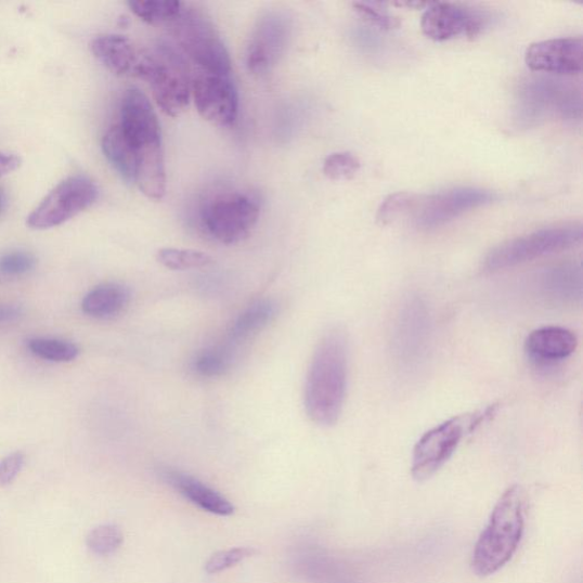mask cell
I'll return each mask as SVG.
<instances>
[{
    "instance_id": "9",
    "label": "cell",
    "mask_w": 583,
    "mask_h": 583,
    "mask_svg": "<svg viewBox=\"0 0 583 583\" xmlns=\"http://www.w3.org/2000/svg\"><path fill=\"white\" fill-rule=\"evenodd\" d=\"M259 216L260 205L255 196L230 192L209 202L202 210V222L212 238L231 245L250 235Z\"/></svg>"
},
{
    "instance_id": "18",
    "label": "cell",
    "mask_w": 583,
    "mask_h": 583,
    "mask_svg": "<svg viewBox=\"0 0 583 583\" xmlns=\"http://www.w3.org/2000/svg\"><path fill=\"white\" fill-rule=\"evenodd\" d=\"M524 348L535 364L555 365L566 361L575 352L578 339L576 335L568 328L546 326L531 332Z\"/></svg>"
},
{
    "instance_id": "35",
    "label": "cell",
    "mask_w": 583,
    "mask_h": 583,
    "mask_svg": "<svg viewBox=\"0 0 583 583\" xmlns=\"http://www.w3.org/2000/svg\"><path fill=\"white\" fill-rule=\"evenodd\" d=\"M21 158L15 154L0 152V177H4L21 166Z\"/></svg>"
},
{
    "instance_id": "32",
    "label": "cell",
    "mask_w": 583,
    "mask_h": 583,
    "mask_svg": "<svg viewBox=\"0 0 583 583\" xmlns=\"http://www.w3.org/2000/svg\"><path fill=\"white\" fill-rule=\"evenodd\" d=\"M257 553L258 550L251 547H237L217 552L208 559L206 571L209 574L226 571L243 562L245 558H249Z\"/></svg>"
},
{
    "instance_id": "8",
    "label": "cell",
    "mask_w": 583,
    "mask_h": 583,
    "mask_svg": "<svg viewBox=\"0 0 583 583\" xmlns=\"http://www.w3.org/2000/svg\"><path fill=\"white\" fill-rule=\"evenodd\" d=\"M487 415L456 416L426 432L414 448L413 478L418 482L431 479L452 458L466 433L476 430Z\"/></svg>"
},
{
    "instance_id": "11",
    "label": "cell",
    "mask_w": 583,
    "mask_h": 583,
    "mask_svg": "<svg viewBox=\"0 0 583 583\" xmlns=\"http://www.w3.org/2000/svg\"><path fill=\"white\" fill-rule=\"evenodd\" d=\"M495 199V194L478 187H455L420 196L413 213L414 225L423 231L436 230Z\"/></svg>"
},
{
    "instance_id": "36",
    "label": "cell",
    "mask_w": 583,
    "mask_h": 583,
    "mask_svg": "<svg viewBox=\"0 0 583 583\" xmlns=\"http://www.w3.org/2000/svg\"><path fill=\"white\" fill-rule=\"evenodd\" d=\"M22 310L14 305H0V323L13 322L21 316Z\"/></svg>"
},
{
    "instance_id": "1",
    "label": "cell",
    "mask_w": 583,
    "mask_h": 583,
    "mask_svg": "<svg viewBox=\"0 0 583 583\" xmlns=\"http://www.w3.org/2000/svg\"><path fill=\"white\" fill-rule=\"evenodd\" d=\"M349 349L345 331L328 329L313 352L306 379L305 407L309 418L321 426L339 420L347 396Z\"/></svg>"
},
{
    "instance_id": "29",
    "label": "cell",
    "mask_w": 583,
    "mask_h": 583,
    "mask_svg": "<svg viewBox=\"0 0 583 583\" xmlns=\"http://www.w3.org/2000/svg\"><path fill=\"white\" fill-rule=\"evenodd\" d=\"M124 544V533L116 524H102L89 531L86 545L94 554L107 556L115 554Z\"/></svg>"
},
{
    "instance_id": "37",
    "label": "cell",
    "mask_w": 583,
    "mask_h": 583,
    "mask_svg": "<svg viewBox=\"0 0 583 583\" xmlns=\"http://www.w3.org/2000/svg\"><path fill=\"white\" fill-rule=\"evenodd\" d=\"M430 4L431 3L403 2V3H394L393 5L400 7V8L420 10V9H424V8H428Z\"/></svg>"
},
{
    "instance_id": "10",
    "label": "cell",
    "mask_w": 583,
    "mask_h": 583,
    "mask_svg": "<svg viewBox=\"0 0 583 583\" xmlns=\"http://www.w3.org/2000/svg\"><path fill=\"white\" fill-rule=\"evenodd\" d=\"M98 197L99 189L91 179L67 178L41 200L28 217L27 225L38 231L57 228L93 206Z\"/></svg>"
},
{
    "instance_id": "24",
    "label": "cell",
    "mask_w": 583,
    "mask_h": 583,
    "mask_svg": "<svg viewBox=\"0 0 583 583\" xmlns=\"http://www.w3.org/2000/svg\"><path fill=\"white\" fill-rule=\"evenodd\" d=\"M236 349L226 341L200 351L193 361V371L204 377H218L233 366Z\"/></svg>"
},
{
    "instance_id": "34",
    "label": "cell",
    "mask_w": 583,
    "mask_h": 583,
    "mask_svg": "<svg viewBox=\"0 0 583 583\" xmlns=\"http://www.w3.org/2000/svg\"><path fill=\"white\" fill-rule=\"evenodd\" d=\"M26 464L24 453H13L0 461V485L11 484L21 474Z\"/></svg>"
},
{
    "instance_id": "33",
    "label": "cell",
    "mask_w": 583,
    "mask_h": 583,
    "mask_svg": "<svg viewBox=\"0 0 583 583\" xmlns=\"http://www.w3.org/2000/svg\"><path fill=\"white\" fill-rule=\"evenodd\" d=\"M37 260L25 251H14L0 256V273L10 276L25 275L33 271Z\"/></svg>"
},
{
    "instance_id": "28",
    "label": "cell",
    "mask_w": 583,
    "mask_h": 583,
    "mask_svg": "<svg viewBox=\"0 0 583 583\" xmlns=\"http://www.w3.org/2000/svg\"><path fill=\"white\" fill-rule=\"evenodd\" d=\"M156 260L171 271H190L208 267L213 262V259L205 252L182 249H161L156 255Z\"/></svg>"
},
{
    "instance_id": "5",
    "label": "cell",
    "mask_w": 583,
    "mask_h": 583,
    "mask_svg": "<svg viewBox=\"0 0 583 583\" xmlns=\"http://www.w3.org/2000/svg\"><path fill=\"white\" fill-rule=\"evenodd\" d=\"M169 25L179 52L196 65L197 70L232 74L229 51L204 12L183 4L181 13Z\"/></svg>"
},
{
    "instance_id": "20",
    "label": "cell",
    "mask_w": 583,
    "mask_h": 583,
    "mask_svg": "<svg viewBox=\"0 0 583 583\" xmlns=\"http://www.w3.org/2000/svg\"><path fill=\"white\" fill-rule=\"evenodd\" d=\"M94 56L108 72L117 76H131L137 74L142 51L134 48L132 41L119 35H103L92 42Z\"/></svg>"
},
{
    "instance_id": "26",
    "label": "cell",
    "mask_w": 583,
    "mask_h": 583,
    "mask_svg": "<svg viewBox=\"0 0 583 583\" xmlns=\"http://www.w3.org/2000/svg\"><path fill=\"white\" fill-rule=\"evenodd\" d=\"M28 348L38 358L53 363H70L80 353L75 344L56 339H31L28 341Z\"/></svg>"
},
{
    "instance_id": "3",
    "label": "cell",
    "mask_w": 583,
    "mask_h": 583,
    "mask_svg": "<svg viewBox=\"0 0 583 583\" xmlns=\"http://www.w3.org/2000/svg\"><path fill=\"white\" fill-rule=\"evenodd\" d=\"M134 77L151 85L153 98L164 114L177 118L190 104L192 76L184 55L171 44L160 43L151 51H142Z\"/></svg>"
},
{
    "instance_id": "7",
    "label": "cell",
    "mask_w": 583,
    "mask_h": 583,
    "mask_svg": "<svg viewBox=\"0 0 583 583\" xmlns=\"http://www.w3.org/2000/svg\"><path fill=\"white\" fill-rule=\"evenodd\" d=\"M120 119L124 137L137 154V173L164 165L160 124L148 99L139 89L132 88L126 92Z\"/></svg>"
},
{
    "instance_id": "15",
    "label": "cell",
    "mask_w": 583,
    "mask_h": 583,
    "mask_svg": "<svg viewBox=\"0 0 583 583\" xmlns=\"http://www.w3.org/2000/svg\"><path fill=\"white\" fill-rule=\"evenodd\" d=\"M526 63L534 73L580 75L583 65L582 38H555L533 42L526 52Z\"/></svg>"
},
{
    "instance_id": "38",
    "label": "cell",
    "mask_w": 583,
    "mask_h": 583,
    "mask_svg": "<svg viewBox=\"0 0 583 583\" xmlns=\"http://www.w3.org/2000/svg\"><path fill=\"white\" fill-rule=\"evenodd\" d=\"M7 207V196L2 189H0V215L3 213Z\"/></svg>"
},
{
    "instance_id": "22",
    "label": "cell",
    "mask_w": 583,
    "mask_h": 583,
    "mask_svg": "<svg viewBox=\"0 0 583 583\" xmlns=\"http://www.w3.org/2000/svg\"><path fill=\"white\" fill-rule=\"evenodd\" d=\"M130 301L129 289L119 283L102 284L85 297L81 308L87 316L111 320L120 315Z\"/></svg>"
},
{
    "instance_id": "13",
    "label": "cell",
    "mask_w": 583,
    "mask_h": 583,
    "mask_svg": "<svg viewBox=\"0 0 583 583\" xmlns=\"http://www.w3.org/2000/svg\"><path fill=\"white\" fill-rule=\"evenodd\" d=\"M489 24L485 13L453 3H431L426 8L420 28L433 41L478 37Z\"/></svg>"
},
{
    "instance_id": "12",
    "label": "cell",
    "mask_w": 583,
    "mask_h": 583,
    "mask_svg": "<svg viewBox=\"0 0 583 583\" xmlns=\"http://www.w3.org/2000/svg\"><path fill=\"white\" fill-rule=\"evenodd\" d=\"M192 95L202 118L225 128L233 126L238 116V93L231 75L197 70L192 76Z\"/></svg>"
},
{
    "instance_id": "21",
    "label": "cell",
    "mask_w": 583,
    "mask_h": 583,
    "mask_svg": "<svg viewBox=\"0 0 583 583\" xmlns=\"http://www.w3.org/2000/svg\"><path fill=\"white\" fill-rule=\"evenodd\" d=\"M278 305L272 299L259 300L246 308L233 323L226 342L237 348L249 341L277 316Z\"/></svg>"
},
{
    "instance_id": "31",
    "label": "cell",
    "mask_w": 583,
    "mask_h": 583,
    "mask_svg": "<svg viewBox=\"0 0 583 583\" xmlns=\"http://www.w3.org/2000/svg\"><path fill=\"white\" fill-rule=\"evenodd\" d=\"M353 11L374 28L389 31L400 27V20L391 15L383 4L355 2L352 4Z\"/></svg>"
},
{
    "instance_id": "2",
    "label": "cell",
    "mask_w": 583,
    "mask_h": 583,
    "mask_svg": "<svg viewBox=\"0 0 583 583\" xmlns=\"http://www.w3.org/2000/svg\"><path fill=\"white\" fill-rule=\"evenodd\" d=\"M524 524L526 493L515 484L503 493L479 536L470 563L474 572L489 576L503 569L519 548Z\"/></svg>"
},
{
    "instance_id": "17",
    "label": "cell",
    "mask_w": 583,
    "mask_h": 583,
    "mask_svg": "<svg viewBox=\"0 0 583 583\" xmlns=\"http://www.w3.org/2000/svg\"><path fill=\"white\" fill-rule=\"evenodd\" d=\"M537 296L554 305L582 301V268L576 262L559 263L545 269L535 281Z\"/></svg>"
},
{
    "instance_id": "27",
    "label": "cell",
    "mask_w": 583,
    "mask_h": 583,
    "mask_svg": "<svg viewBox=\"0 0 583 583\" xmlns=\"http://www.w3.org/2000/svg\"><path fill=\"white\" fill-rule=\"evenodd\" d=\"M420 195L407 192H399L389 195L383 204H380L376 219L380 225H389V223L413 215L419 200Z\"/></svg>"
},
{
    "instance_id": "16",
    "label": "cell",
    "mask_w": 583,
    "mask_h": 583,
    "mask_svg": "<svg viewBox=\"0 0 583 583\" xmlns=\"http://www.w3.org/2000/svg\"><path fill=\"white\" fill-rule=\"evenodd\" d=\"M522 101L532 118L548 115L573 118L581 112L580 95L575 96L573 89L554 80L531 81L523 91Z\"/></svg>"
},
{
    "instance_id": "19",
    "label": "cell",
    "mask_w": 583,
    "mask_h": 583,
    "mask_svg": "<svg viewBox=\"0 0 583 583\" xmlns=\"http://www.w3.org/2000/svg\"><path fill=\"white\" fill-rule=\"evenodd\" d=\"M161 479L200 509L219 517H230L235 506L220 492L198 479L171 467H161Z\"/></svg>"
},
{
    "instance_id": "25",
    "label": "cell",
    "mask_w": 583,
    "mask_h": 583,
    "mask_svg": "<svg viewBox=\"0 0 583 583\" xmlns=\"http://www.w3.org/2000/svg\"><path fill=\"white\" fill-rule=\"evenodd\" d=\"M178 0H130L128 7L134 15L150 25L169 24L183 9Z\"/></svg>"
},
{
    "instance_id": "23",
    "label": "cell",
    "mask_w": 583,
    "mask_h": 583,
    "mask_svg": "<svg viewBox=\"0 0 583 583\" xmlns=\"http://www.w3.org/2000/svg\"><path fill=\"white\" fill-rule=\"evenodd\" d=\"M102 148L108 163L114 167L127 183L134 184L137 178L138 160L132 147L116 125L104 134Z\"/></svg>"
},
{
    "instance_id": "4",
    "label": "cell",
    "mask_w": 583,
    "mask_h": 583,
    "mask_svg": "<svg viewBox=\"0 0 583 583\" xmlns=\"http://www.w3.org/2000/svg\"><path fill=\"white\" fill-rule=\"evenodd\" d=\"M433 342V321L426 301L412 295L398 310L391 335V352L403 375H417L428 364Z\"/></svg>"
},
{
    "instance_id": "30",
    "label": "cell",
    "mask_w": 583,
    "mask_h": 583,
    "mask_svg": "<svg viewBox=\"0 0 583 583\" xmlns=\"http://www.w3.org/2000/svg\"><path fill=\"white\" fill-rule=\"evenodd\" d=\"M361 161L350 152L333 153L324 163V173L331 181L341 182L352 179L361 170Z\"/></svg>"
},
{
    "instance_id": "6",
    "label": "cell",
    "mask_w": 583,
    "mask_h": 583,
    "mask_svg": "<svg viewBox=\"0 0 583 583\" xmlns=\"http://www.w3.org/2000/svg\"><path fill=\"white\" fill-rule=\"evenodd\" d=\"M580 223H565L543 229L497 246L485 258V272L497 273L535 259L575 248L582 242Z\"/></svg>"
},
{
    "instance_id": "14",
    "label": "cell",
    "mask_w": 583,
    "mask_h": 583,
    "mask_svg": "<svg viewBox=\"0 0 583 583\" xmlns=\"http://www.w3.org/2000/svg\"><path fill=\"white\" fill-rule=\"evenodd\" d=\"M289 36L290 24L284 14L271 12L261 16L246 50L249 72L257 76L271 72L284 54Z\"/></svg>"
}]
</instances>
